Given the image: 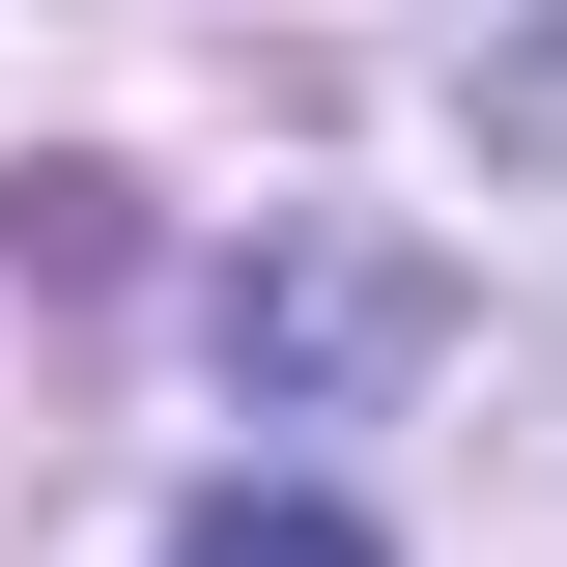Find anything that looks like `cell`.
I'll list each match as a JSON object with an SVG mask.
<instances>
[{
	"label": "cell",
	"mask_w": 567,
	"mask_h": 567,
	"mask_svg": "<svg viewBox=\"0 0 567 567\" xmlns=\"http://www.w3.org/2000/svg\"><path fill=\"white\" fill-rule=\"evenodd\" d=\"M171 567H369V539H341V511H312V483H227V511H199V539H171Z\"/></svg>",
	"instance_id": "obj_1"
}]
</instances>
